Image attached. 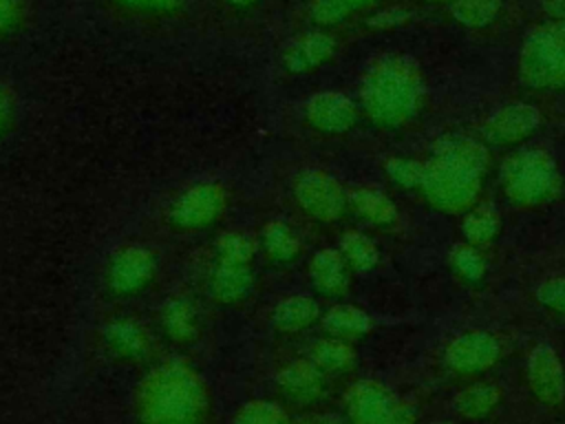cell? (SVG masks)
Segmentation results:
<instances>
[{"label":"cell","instance_id":"1","mask_svg":"<svg viewBox=\"0 0 565 424\" xmlns=\"http://www.w3.org/2000/svg\"><path fill=\"white\" fill-rule=\"evenodd\" d=\"M488 170L483 144L466 137L439 139L426 161L422 181L424 199L439 212L459 214L475 205Z\"/></svg>","mask_w":565,"mask_h":424},{"label":"cell","instance_id":"2","mask_svg":"<svg viewBox=\"0 0 565 424\" xmlns=\"http://www.w3.org/2000/svg\"><path fill=\"white\" fill-rule=\"evenodd\" d=\"M207 406L203 378L181 360L154 367L137 391V413L143 424H199Z\"/></svg>","mask_w":565,"mask_h":424},{"label":"cell","instance_id":"3","mask_svg":"<svg viewBox=\"0 0 565 424\" xmlns=\"http://www.w3.org/2000/svg\"><path fill=\"white\" fill-rule=\"evenodd\" d=\"M424 80L419 66L404 55L377 60L360 84V104L380 128L408 124L424 104Z\"/></svg>","mask_w":565,"mask_h":424},{"label":"cell","instance_id":"4","mask_svg":"<svg viewBox=\"0 0 565 424\" xmlns=\"http://www.w3.org/2000/svg\"><path fill=\"white\" fill-rule=\"evenodd\" d=\"M505 197L521 208H536L552 201L561 190L558 166L541 148H521L508 155L499 170Z\"/></svg>","mask_w":565,"mask_h":424},{"label":"cell","instance_id":"5","mask_svg":"<svg viewBox=\"0 0 565 424\" xmlns=\"http://www.w3.org/2000/svg\"><path fill=\"white\" fill-rule=\"evenodd\" d=\"M521 82L530 88H565V22H547L527 33L519 55Z\"/></svg>","mask_w":565,"mask_h":424},{"label":"cell","instance_id":"6","mask_svg":"<svg viewBox=\"0 0 565 424\" xmlns=\"http://www.w3.org/2000/svg\"><path fill=\"white\" fill-rule=\"evenodd\" d=\"M344 406L351 424H415L413 406L375 380L351 384Z\"/></svg>","mask_w":565,"mask_h":424},{"label":"cell","instance_id":"7","mask_svg":"<svg viewBox=\"0 0 565 424\" xmlns=\"http://www.w3.org/2000/svg\"><path fill=\"white\" fill-rule=\"evenodd\" d=\"M230 203V194L218 181H199L185 188L170 205V225L179 232H201L216 225Z\"/></svg>","mask_w":565,"mask_h":424},{"label":"cell","instance_id":"8","mask_svg":"<svg viewBox=\"0 0 565 424\" xmlns=\"http://www.w3.org/2000/svg\"><path fill=\"white\" fill-rule=\"evenodd\" d=\"M294 199L307 216L320 223L340 221L349 208V192L324 170L300 172L294 181Z\"/></svg>","mask_w":565,"mask_h":424},{"label":"cell","instance_id":"9","mask_svg":"<svg viewBox=\"0 0 565 424\" xmlns=\"http://www.w3.org/2000/svg\"><path fill=\"white\" fill-rule=\"evenodd\" d=\"M159 272V261L146 245H121L106 263V287L115 296H137L146 292Z\"/></svg>","mask_w":565,"mask_h":424},{"label":"cell","instance_id":"10","mask_svg":"<svg viewBox=\"0 0 565 424\" xmlns=\"http://www.w3.org/2000/svg\"><path fill=\"white\" fill-rule=\"evenodd\" d=\"M501 356V342L488 331H466L457 336L444 356L446 367L457 375L483 373L497 364Z\"/></svg>","mask_w":565,"mask_h":424},{"label":"cell","instance_id":"11","mask_svg":"<svg viewBox=\"0 0 565 424\" xmlns=\"http://www.w3.org/2000/svg\"><path fill=\"white\" fill-rule=\"evenodd\" d=\"M525 380L532 395L547 404H561L565 400V373L558 353L550 344H536L525 364Z\"/></svg>","mask_w":565,"mask_h":424},{"label":"cell","instance_id":"12","mask_svg":"<svg viewBox=\"0 0 565 424\" xmlns=\"http://www.w3.org/2000/svg\"><path fill=\"white\" fill-rule=\"evenodd\" d=\"M541 126V113L527 102L501 106L483 124V139L492 146H512L530 137Z\"/></svg>","mask_w":565,"mask_h":424},{"label":"cell","instance_id":"13","mask_svg":"<svg viewBox=\"0 0 565 424\" xmlns=\"http://www.w3.org/2000/svg\"><path fill=\"white\" fill-rule=\"evenodd\" d=\"M305 121L322 135H344L358 124V106L342 93H318L305 104Z\"/></svg>","mask_w":565,"mask_h":424},{"label":"cell","instance_id":"14","mask_svg":"<svg viewBox=\"0 0 565 424\" xmlns=\"http://www.w3.org/2000/svg\"><path fill=\"white\" fill-rule=\"evenodd\" d=\"M309 278L318 294L338 298L349 292L351 267L335 247L318 250L309 263Z\"/></svg>","mask_w":565,"mask_h":424},{"label":"cell","instance_id":"15","mask_svg":"<svg viewBox=\"0 0 565 424\" xmlns=\"http://www.w3.org/2000/svg\"><path fill=\"white\" fill-rule=\"evenodd\" d=\"M280 393L298 404L316 402L324 391V373L311 360L289 362L276 378Z\"/></svg>","mask_w":565,"mask_h":424},{"label":"cell","instance_id":"16","mask_svg":"<svg viewBox=\"0 0 565 424\" xmlns=\"http://www.w3.org/2000/svg\"><path fill=\"white\" fill-rule=\"evenodd\" d=\"M207 285H210V294L216 303L238 305L252 294V287H254L252 265L216 261L210 272Z\"/></svg>","mask_w":565,"mask_h":424},{"label":"cell","instance_id":"17","mask_svg":"<svg viewBox=\"0 0 565 424\" xmlns=\"http://www.w3.org/2000/svg\"><path fill=\"white\" fill-rule=\"evenodd\" d=\"M104 344L106 349L126 362L143 360L150 351L148 331L132 318H115L104 327Z\"/></svg>","mask_w":565,"mask_h":424},{"label":"cell","instance_id":"18","mask_svg":"<svg viewBox=\"0 0 565 424\" xmlns=\"http://www.w3.org/2000/svg\"><path fill=\"white\" fill-rule=\"evenodd\" d=\"M320 318L322 316H320L318 303L307 294H291V296L280 298L269 314L274 329H278L282 333L305 331L311 325H316Z\"/></svg>","mask_w":565,"mask_h":424},{"label":"cell","instance_id":"19","mask_svg":"<svg viewBox=\"0 0 565 424\" xmlns=\"http://www.w3.org/2000/svg\"><path fill=\"white\" fill-rule=\"evenodd\" d=\"M335 51V42L327 33H307L296 40L285 53V66L289 73H309L327 62Z\"/></svg>","mask_w":565,"mask_h":424},{"label":"cell","instance_id":"20","mask_svg":"<svg viewBox=\"0 0 565 424\" xmlns=\"http://www.w3.org/2000/svg\"><path fill=\"white\" fill-rule=\"evenodd\" d=\"M320 320H322L324 331L331 338H340L344 342L364 338L373 327L371 316L364 309H360L355 305H344V303L329 307Z\"/></svg>","mask_w":565,"mask_h":424},{"label":"cell","instance_id":"21","mask_svg":"<svg viewBox=\"0 0 565 424\" xmlns=\"http://www.w3.org/2000/svg\"><path fill=\"white\" fill-rule=\"evenodd\" d=\"M161 320V329L163 333L179 344H188L196 338L199 333V318L196 311L192 307V303L183 296H174L170 298L159 314Z\"/></svg>","mask_w":565,"mask_h":424},{"label":"cell","instance_id":"22","mask_svg":"<svg viewBox=\"0 0 565 424\" xmlns=\"http://www.w3.org/2000/svg\"><path fill=\"white\" fill-rule=\"evenodd\" d=\"M501 398H503V391L499 384L475 382L455 395L452 406L466 420H483L501 404Z\"/></svg>","mask_w":565,"mask_h":424},{"label":"cell","instance_id":"23","mask_svg":"<svg viewBox=\"0 0 565 424\" xmlns=\"http://www.w3.org/2000/svg\"><path fill=\"white\" fill-rule=\"evenodd\" d=\"M349 208L373 225H393L397 219L395 203L375 188H358L349 192Z\"/></svg>","mask_w":565,"mask_h":424},{"label":"cell","instance_id":"24","mask_svg":"<svg viewBox=\"0 0 565 424\" xmlns=\"http://www.w3.org/2000/svg\"><path fill=\"white\" fill-rule=\"evenodd\" d=\"M260 247L274 263H291L300 256L302 243L285 221H269L260 232Z\"/></svg>","mask_w":565,"mask_h":424},{"label":"cell","instance_id":"25","mask_svg":"<svg viewBox=\"0 0 565 424\" xmlns=\"http://www.w3.org/2000/svg\"><path fill=\"white\" fill-rule=\"evenodd\" d=\"M309 360L322 371L331 375L349 373L355 367V351L351 342H344L340 338H322L311 347Z\"/></svg>","mask_w":565,"mask_h":424},{"label":"cell","instance_id":"26","mask_svg":"<svg viewBox=\"0 0 565 424\" xmlns=\"http://www.w3.org/2000/svg\"><path fill=\"white\" fill-rule=\"evenodd\" d=\"M338 250L353 272H371L380 263L377 245L362 232L342 234Z\"/></svg>","mask_w":565,"mask_h":424},{"label":"cell","instance_id":"27","mask_svg":"<svg viewBox=\"0 0 565 424\" xmlns=\"http://www.w3.org/2000/svg\"><path fill=\"white\" fill-rule=\"evenodd\" d=\"M499 225H501V221H499L497 210L490 203H481L463 216L461 232H463L466 241L477 247V245L492 241L499 232Z\"/></svg>","mask_w":565,"mask_h":424},{"label":"cell","instance_id":"28","mask_svg":"<svg viewBox=\"0 0 565 424\" xmlns=\"http://www.w3.org/2000/svg\"><path fill=\"white\" fill-rule=\"evenodd\" d=\"M501 11V0H455L450 13L459 24L479 29L497 20Z\"/></svg>","mask_w":565,"mask_h":424},{"label":"cell","instance_id":"29","mask_svg":"<svg viewBox=\"0 0 565 424\" xmlns=\"http://www.w3.org/2000/svg\"><path fill=\"white\" fill-rule=\"evenodd\" d=\"M216 261L225 263H243L249 265L256 252L254 241L243 232H223L216 239Z\"/></svg>","mask_w":565,"mask_h":424},{"label":"cell","instance_id":"30","mask_svg":"<svg viewBox=\"0 0 565 424\" xmlns=\"http://www.w3.org/2000/svg\"><path fill=\"white\" fill-rule=\"evenodd\" d=\"M232 424H291L282 406L269 400H254L241 406Z\"/></svg>","mask_w":565,"mask_h":424},{"label":"cell","instance_id":"31","mask_svg":"<svg viewBox=\"0 0 565 424\" xmlns=\"http://www.w3.org/2000/svg\"><path fill=\"white\" fill-rule=\"evenodd\" d=\"M450 267L468 283H479L486 276V261L470 243H459L450 250Z\"/></svg>","mask_w":565,"mask_h":424},{"label":"cell","instance_id":"32","mask_svg":"<svg viewBox=\"0 0 565 424\" xmlns=\"http://www.w3.org/2000/svg\"><path fill=\"white\" fill-rule=\"evenodd\" d=\"M384 172L399 188H408V190L422 188L426 161H417V159H408V157H388L384 161Z\"/></svg>","mask_w":565,"mask_h":424},{"label":"cell","instance_id":"33","mask_svg":"<svg viewBox=\"0 0 565 424\" xmlns=\"http://www.w3.org/2000/svg\"><path fill=\"white\" fill-rule=\"evenodd\" d=\"M373 0H316L313 2V18L322 24H333L344 20L351 11H358Z\"/></svg>","mask_w":565,"mask_h":424},{"label":"cell","instance_id":"34","mask_svg":"<svg viewBox=\"0 0 565 424\" xmlns=\"http://www.w3.org/2000/svg\"><path fill=\"white\" fill-rule=\"evenodd\" d=\"M536 298L543 307L565 314V276L550 278V280L541 283L536 289Z\"/></svg>","mask_w":565,"mask_h":424},{"label":"cell","instance_id":"35","mask_svg":"<svg viewBox=\"0 0 565 424\" xmlns=\"http://www.w3.org/2000/svg\"><path fill=\"white\" fill-rule=\"evenodd\" d=\"M15 126V99L11 91L0 82V141L13 130Z\"/></svg>","mask_w":565,"mask_h":424},{"label":"cell","instance_id":"36","mask_svg":"<svg viewBox=\"0 0 565 424\" xmlns=\"http://www.w3.org/2000/svg\"><path fill=\"white\" fill-rule=\"evenodd\" d=\"M22 20V0H0V35Z\"/></svg>","mask_w":565,"mask_h":424},{"label":"cell","instance_id":"37","mask_svg":"<svg viewBox=\"0 0 565 424\" xmlns=\"http://www.w3.org/2000/svg\"><path fill=\"white\" fill-rule=\"evenodd\" d=\"M408 18H411V13H408L406 9H402V7H391V9H386V11H380V13L371 20V24L386 29V26L404 24Z\"/></svg>","mask_w":565,"mask_h":424},{"label":"cell","instance_id":"38","mask_svg":"<svg viewBox=\"0 0 565 424\" xmlns=\"http://www.w3.org/2000/svg\"><path fill=\"white\" fill-rule=\"evenodd\" d=\"M119 2L141 11H170L179 0H119Z\"/></svg>","mask_w":565,"mask_h":424},{"label":"cell","instance_id":"39","mask_svg":"<svg viewBox=\"0 0 565 424\" xmlns=\"http://www.w3.org/2000/svg\"><path fill=\"white\" fill-rule=\"evenodd\" d=\"M298 424H351L349 420L333 413H311L298 420Z\"/></svg>","mask_w":565,"mask_h":424},{"label":"cell","instance_id":"40","mask_svg":"<svg viewBox=\"0 0 565 424\" xmlns=\"http://www.w3.org/2000/svg\"><path fill=\"white\" fill-rule=\"evenodd\" d=\"M543 11L556 22H565V0H541Z\"/></svg>","mask_w":565,"mask_h":424},{"label":"cell","instance_id":"41","mask_svg":"<svg viewBox=\"0 0 565 424\" xmlns=\"http://www.w3.org/2000/svg\"><path fill=\"white\" fill-rule=\"evenodd\" d=\"M230 2H234V4H238V7H243V4H252L254 0H230Z\"/></svg>","mask_w":565,"mask_h":424},{"label":"cell","instance_id":"42","mask_svg":"<svg viewBox=\"0 0 565 424\" xmlns=\"http://www.w3.org/2000/svg\"><path fill=\"white\" fill-rule=\"evenodd\" d=\"M428 2H448V4H452L455 0H428Z\"/></svg>","mask_w":565,"mask_h":424},{"label":"cell","instance_id":"43","mask_svg":"<svg viewBox=\"0 0 565 424\" xmlns=\"http://www.w3.org/2000/svg\"><path fill=\"white\" fill-rule=\"evenodd\" d=\"M437 424H450V422H437Z\"/></svg>","mask_w":565,"mask_h":424}]
</instances>
